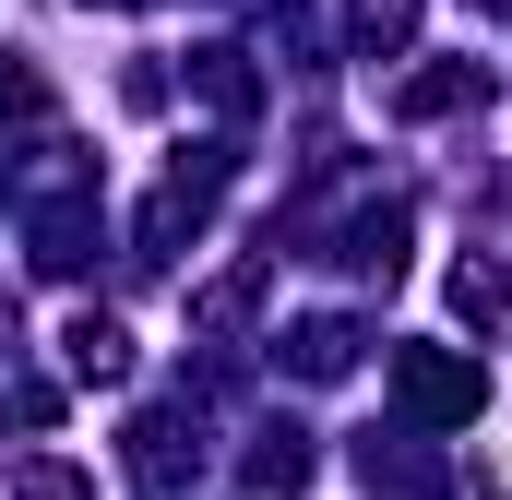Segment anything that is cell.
I'll return each instance as SVG.
<instances>
[{
	"mask_svg": "<svg viewBox=\"0 0 512 500\" xmlns=\"http://www.w3.org/2000/svg\"><path fill=\"white\" fill-rule=\"evenodd\" d=\"M393 393H405L417 417H477V393H489V381L465 370V358H429V346H417V358H393Z\"/></svg>",
	"mask_w": 512,
	"mask_h": 500,
	"instance_id": "cell-1",
	"label": "cell"
},
{
	"mask_svg": "<svg viewBox=\"0 0 512 500\" xmlns=\"http://www.w3.org/2000/svg\"><path fill=\"white\" fill-rule=\"evenodd\" d=\"M72 370H84V381H120V370H131L120 322H72Z\"/></svg>",
	"mask_w": 512,
	"mask_h": 500,
	"instance_id": "cell-2",
	"label": "cell"
},
{
	"mask_svg": "<svg viewBox=\"0 0 512 500\" xmlns=\"http://www.w3.org/2000/svg\"><path fill=\"white\" fill-rule=\"evenodd\" d=\"M405 24H417V0H358V48H405Z\"/></svg>",
	"mask_w": 512,
	"mask_h": 500,
	"instance_id": "cell-3",
	"label": "cell"
}]
</instances>
